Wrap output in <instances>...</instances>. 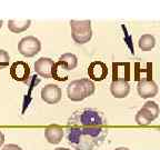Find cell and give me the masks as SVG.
Segmentation results:
<instances>
[{
	"mask_svg": "<svg viewBox=\"0 0 160 150\" xmlns=\"http://www.w3.org/2000/svg\"><path fill=\"white\" fill-rule=\"evenodd\" d=\"M70 27H71V36L76 43L85 45L89 42L92 37L90 20H71Z\"/></svg>",
	"mask_w": 160,
	"mask_h": 150,
	"instance_id": "277c9868",
	"label": "cell"
},
{
	"mask_svg": "<svg viewBox=\"0 0 160 150\" xmlns=\"http://www.w3.org/2000/svg\"><path fill=\"white\" fill-rule=\"evenodd\" d=\"M138 45L142 51H150L156 46V39L152 35H142L138 41Z\"/></svg>",
	"mask_w": 160,
	"mask_h": 150,
	"instance_id": "2e32d148",
	"label": "cell"
},
{
	"mask_svg": "<svg viewBox=\"0 0 160 150\" xmlns=\"http://www.w3.org/2000/svg\"><path fill=\"white\" fill-rule=\"evenodd\" d=\"M107 120L101 111L96 109L77 110L68 120V127L71 126H106Z\"/></svg>",
	"mask_w": 160,
	"mask_h": 150,
	"instance_id": "7a4b0ae2",
	"label": "cell"
},
{
	"mask_svg": "<svg viewBox=\"0 0 160 150\" xmlns=\"http://www.w3.org/2000/svg\"><path fill=\"white\" fill-rule=\"evenodd\" d=\"M2 27V20H0V28Z\"/></svg>",
	"mask_w": 160,
	"mask_h": 150,
	"instance_id": "d4e9b609",
	"label": "cell"
},
{
	"mask_svg": "<svg viewBox=\"0 0 160 150\" xmlns=\"http://www.w3.org/2000/svg\"><path fill=\"white\" fill-rule=\"evenodd\" d=\"M59 61L63 63V66L67 68L68 71L75 69L78 65V59L73 53H65L59 58Z\"/></svg>",
	"mask_w": 160,
	"mask_h": 150,
	"instance_id": "ac0fdd59",
	"label": "cell"
},
{
	"mask_svg": "<svg viewBox=\"0 0 160 150\" xmlns=\"http://www.w3.org/2000/svg\"><path fill=\"white\" fill-rule=\"evenodd\" d=\"M110 91H111V95L115 98H118V99L126 98L129 95L130 86L125 80H116V81H112L110 85Z\"/></svg>",
	"mask_w": 160,
	"mask_h": 150,
	"instance_id": "8fae6325",
	"label": "cell"
},
{
	"mask_svg": "<svg viewBox=\"0 0 160 150\" xmlns=\"http://www.w3.org/2000/svg\"><path fill=\"white\" fill-rule=\"evenodd\" d=\"M113 67V80L112 81H116V80H125L127 81L130 79V66L129 63H113L112 65Z\"/></svg>",
	"mask_w": 160,
	"mask_h": 150,
	"instance_id": "4fadbf2b",
	"label": "cell"
},
{
	"mask_svg": "<svg viewBox=\"0 0 160 150\" xmlns=\"http://www.w3.org/2000/svg\"><path fill=\"white\" fill-rule=\"evenodd\" d=\"M61 95H62V92H61L60 87H58L57 85H53V83L45 86L41 89V99L49 105H55V103L59 102L61 99Z\"/></svg>",
	"mask_w": 160,
	"mask_h": 150,
	"instance_id": "ba28073f",
	"label": "cell"
},
{
	"mask_svg": "<svg viewBox=\"0 0 160 150\" xmlns=\"http://www.w3.org/2000/svg\"><path fill=\"white\" fill-rule=\"evenodd\" d=\"M153 117L148 112L147 110L141 108L136 115V122L139 126H148L153 121Z\"/></svg>",
	"mask_w": 160,
	"mask_h": 150,
	"instance_id": "e0dca14e",
	"label": "cell"
},
{
	"mask_svg": "<svg viewBox=\"0 0 160 150\" xmlns=\"http://www.w3.org/2000/svg\"><path fill=\"white\" fill-rule=\"evenodd\" d=\"M66 131L68 143L76 150H93L108 135L106 126H71Z\"/></svg>",
	"mask_w": 160,
	"mask_h": 150,
	"instance_id": "6da1fadb",
	"label": "cell"
},
{
	"mask_svg": "<svg viewBox=\"0 0 160 150\" xmlns=\"http://www.w3.org/2000/svg\"><path fill=\"white\" fill-rule=\"evenodd\" d=\"M2 150H22L21 148L19 147V146H17V145H6L5 147L2 148Z\"/></svg>",
	"mask_w": 160,
	"mask_h": 150,
	"instance_id": "44dd1931",
	"label": "cell"
},
{
	"mask_svg": "<svg viewBox=\"0 0 160 150\" xmlns=\"http://www.w3.org/2000/svg\"><path fill=\"white\" fill-rule=\"evenodd\" d=\"M115 150H129L128 148H125V147H120V148H117V149Z\"/></svg>",
	"mask_w": 160,
	"mask_h": 150,
	"instance_id": "603a6c76",
	"label": "cell"
},
{
	"mask_svg": "<svg viewBox=\"0 0 160 150\" xmlns=\"http://www.w3.org/2000/svg\"><path fill=\"white\" fill-rule=\"evenodd\" d=\"M55 150H70V149H67V148H57Z\"/></svg>",
	"mask_w": 160,
	"mask_h": 150,
	"instance_id": "cb8c5ba5",
	"label": "cell"
},
{
	"mask_svg": "<svg viewBox=\"0 0 160 150\" xmlns=\"http://www.w3.org/2000/svg\"><path fill=\"white\" fill-rule=\"evenodd\" d=\"M68 70L67 68L63 66V63H61L58 60L57 62L53 63L52 71H51V78H53L57 81H66L68 80Z\"/></svg>",
	"mask_w": 160,
	"mask_h": 150,
	"instance_id": "5bb4252c",
	"label": "cell"
},
{
	"mask_svg": "<svg viewBox=\"0 0 160 150\" xmlns=\"http://www.w3.org/2000/svg\"><path fill=\"white\" fill-rule=\"evenodd\" d=\"M3 142H5V136H3V133L0 131V147L3 145Z\"/></svg>",
	"mask_w": 160,
	"mask_h": 150,
	"instance_id": "7402d4cb",
	"label": "cell"
},
{
	"mask_svg": "<svg viewBox=\"0 0 160 150\" xmlns=\"http://www.w3.org/2000/svg\"><path fill=\"white\" fill-rule=\"evenodd\" d=\"M41 49V42L39 39L33 36H27L22 38L18 43V50L25 57H33L36 56Z\"/></svg>",
	"mask_w": 160,
	"mask_h": 150,
	"instance_id": "5b68a950",
	"label": "cell"
},
{
	"mask_svg": "<svg viewBox=\"0 0 160 150\" xmlns=\"http://www.w3.org/2000/svg\"><path fill=\"white\" fill-rule=\"evenodd\" d=\"M10 76L16 81L26 82L30 78L29 65L25 61H16L10 67Z\"/></svg>",
	"mask_w": 160,
	"mask_h": 150,
	"instance_id": "8992f818",
	"label": "cell"
},
{
	"mask_svg": "<svg viewBox=\"0 0 160 150\" xmlns=\"http://www.w3.org/2000/svg\"><path fill=\"white\" fill-rule=\"evenodd\" d=\"M142 108L147 110L148 112L152 116L153 119H157L158 116H159V112H160L159 106H158L157 103L155 102V101H147V102L143 105Z\"/></svg>",
	"mask_w": 160,
	"mask_h": 150,
	"instance_id": "d6986e66",
	"label": "cell"
},
{
	"mask_svg": "<svg viewBox=\"0 0 160 150\" xmlns=\"http://www.w3.org/2000/svg\"><path fill=\"white\" fill-rule=\"evenodd\" d=\"M31 25L30 20H9L8 29L15 33H20L27 30Z\"/></svg>",
	"mask_w": 160,
	"mask_h": 150,
	"instance_id": "9a60e30c",
	"label": "cell"
},
{
	"mask_svg": "<svg viewBox=\"0 0 160 150\" xmlns=\"http://www.w3.org/2000/svg\"><path fill=\"white\" fill-rule=\"evenodd\" d=\"M137 91L139 96L143 99L148 98H153L158 93V86L153 80L150 79H142L138 82Z\"/></svg>",
	"mask_w": 160,
	"mask_h": 150,
	"instance_id": "9c48e42d",
	"label": "cell"
},
{
	"mask_svg": "<svg viewBox=\"0 0 160 150\" xmlns=\"http://www.w3.org/2000/svg\"><path fill=\"white\" fill-rule=\"evenodd\" d=\"M108 67L102 61H92L88 67V76L91 81H102L107 78Z\"/></svg>",
	"mask_w": 160,
	"mask_h": 150,
	"instance_id": "52a82bcc",
	"label": "cell"
},
{
	"mask_svg": "<svg viewBox=\"0 0 160 150\" xmlns=\"http://www.w3.org/2000/svg\"><path fill=\"white\" fill-rule=\"evenodd\" d=\"M95 83L88 78L73 80L68 85L67 95L71 101H82L95 92Z\"/></svg>",
	"mask_w": 160,
	"mask_h": 150,
	"instance_id": "3957f363",
	"label": "cell"
},
{
	"mask_svg": "<svg viewBox=\"0 0 160 150\" xmlns=\"http://www.w3.org/2000/svg\"><path fill=\"white\" fill-rule=\"evenodd\" d=\"M53 60L50 58H39L35 62V71L42 78H51V71L53 67Z\"/></svg>",
	"mask_w": 160,
	"mask_h": 150,
	"instance_id": "30bf717a",
	"label": "cell"
},
{
	"mask_svg": "<svg viewBox=\"0 0 160 150\" xmlns=\"http://www.w3.org/2000/svg\"><path fill=\"white\" fill-rule=\"evenodd\" d=\"M10 56L6 50H0V68L7 67L9 65Z\"/></svg>",
	"mask_w": 160,
	"mask_h": 150,
	"instance_id": "ffe728a7",
	"label": "cell"
},
{
	"mask_svg": "<svg viewBox=\"0 0 160 150\" xmlns=\"http://www.w3.org/2000/svg\"><path fill=\"white\" fill-rule=\"evenodd\" d=\"M63 131L65 130L62 129V127H60V126H56V125L49 126L45 130V137L49 143L57 145V143H59L62 140Z\"/></svg>",
	"mask_w": 160,
	"mask_h": 150,
	"instance_id": "7c38bea8",
	"label": "cell"
}]
</instances>
